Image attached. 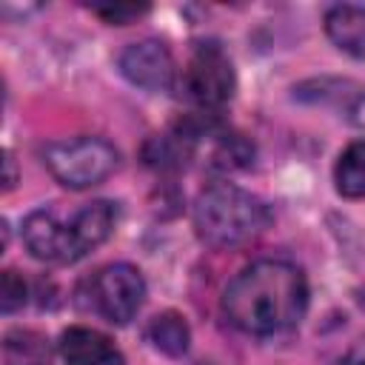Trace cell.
Segmentation results:
<instances>
[{"label": "cell", "instance_id": "17", "mask_svg": "<svg viewBox=\"0 0 365 365\" xmlns=\"http://www.w3.org/2000/svg\"><path fill=\"white\" fill-rule=\"evenodd\" d=\"M339 365H365V351H362V348L351 351L348 356H342V362H339Z\"/></svg>", "mask_w": 365, "mask_h": 365}, {"label": "cell", "instance_id": "10", "mask_svg": "<svg viewBox=\"0 0 365 365\" xmlns=\"http://www.w3.org/2000/svg\"><path fill=\"white\" fill-rule=\"evenodd\" d=\"M328 37L348 54L365 57V3H339L325 14Z\"/></svg>", "mask_w": 365, "mask_h": 365}, {"label": "cell", "instance_id": "7", "mask_svg": "<svg viewBox=\"0 0 365 365\" xmlns=\"http://www.w3.org/2000/svg\"><path fill=\"white\" fill-rule=\"evenodd\" d=\"M23 242L31 257L46 262H74L71 228L51 208H37L23 220Z\"/></svg>", "mask_w": 365, "mask_h": 365}, {"label": "cell", "instance_id": "9", "mask_svg": "<svg viewBox=\"0 0 365 365\" xmlns=\"http://www.w3.org/2000/svg\"><path fill=\"white\" fill-rule=\"evenodd\" d=\"M114 220H117V208L108 200H94L88 205H83L71 220V242H74V257H86L88 251H94L97 245H103L108 240V234L114 231Z\"/></svg>", "mask_w": 365, "mask_h": 365}, {"label": "cell", "instance_id": "5", "mask_svg": "<svg viewBox=\"0 0 365 365\" xmlns=\"http://www.w3.org/2000/svg\"><path fill=\"white\" fill-rule=\"evenodd\" d=\"M182 88L202 108H217L228 103L234 94V68L225 51L214 43L197 46V51L185 66Z\"/></svg>", "mask_w": 365, "mask_h": 365}, {"label": "cell", "instance_id": "1", "mask_svg": "<svg viewBox=\"0 0 365 365\" xmlns=\"http://www.w3.org/2000/svg\"><path fill=\"white\" fill-rule=\"evenodd\" d=\"M308 308L305 274L285 259L242 268L222 294V311L245 334L268 336L294 328Z\"/></svg>", "mask_w": 365, "mask_h": 365}, {"label": "cell", "instance_id": "11", "mask_svg": "<svg viewBox=\"0 0 365 365\" xmlns=\"http://www.w3.org/2000/svg\"><path fill=\"white\" fill-rule=\"evenodd\" d=\"M148 339L157 351H163L168 356H182L188 351L191 331L177 311H163L148 322Z\"/></svg>", "mask_w": 365, "mask_h": 365}, {"label": "cell", "instance_id": "6", "mask_svg": "<svg viewBox=\"0 0 365 365\" xmlns=\"http://www.w3.org/2000/svg\"><path fill=\"white\" fill-rule=\"evenodd\" d=\"M117 66L128 83L145 91H165L174 83V60L160 40H140L125 46Z\"/></svg>", "mask_w": 365, "mask_h": 365}, {"label": "cell", "instance_id": "2", "mask_svg": "<svg viewBox=\"0 0 365 365\" xmlns=\"http://www.w3.org/2000/svg\"><path fill=\"white\" fill-rule=\"evenodd\" d=\"M268 225H271L268 205L251 191L231 182L208 185L205 191H200L194 202V228L200 240L217 248H234L251 242Z\"/></svg>", "mask_w": 365, "mask_h": 365}, {"label": "cell", "instance_id": "4", "mask_svg": "<svg viewBox=\"0 0 365 365\" xmlns=\"http://www.w3.org/2000/svg\"><path fill=\"white\" fill-rule=\"evenodd\" d=\"M145 299V282L143 274L128 262H114L97 271L91 279V302L100 317H106L114 325H125L134 319Z\"/></svg>", "mask_w": 365, "mask_h": 365}, {"label": "cell", "instance_id": "3", "mask_svg": "<svg viewBox=\"0 0 365 365\" xmlns=\"http://www.w3.org/2000/svg\"><path fill=\"white\" fill-rule=\"evenodd\" d=\"M117 151L100 137H68L54 140L43 148V163L51 177L74 191L103 182L117 168Z\"/></svg>", "mask_w": 365, "mask_h": 365}, {"label": "cell", "instance_id": "8", "mask_svg": "<svg viewBox=\"0 0 365 365\" xmlns=\"http://www.w3.org/2000/svg\"><path fill=\"white\" fill-rule=\"evenodd\" d=\"M60 354L68 359V365H123V354L114 348V342L106 334L83 325L63 331Z\"/></svg>", "mask_w": 365, "mask_h": 365}, {"label": "cell", "instance_id": "15", "mask_svg": "<svg viewBox=\"0 0 365 365\" xmlns=\"http://www.w3.org/2000/svg\"><path fill=\"white\" fill-rule=\"evenodd\" d=\"M26 305V282L14 271H3L0 277V311L14 314Z\"/></svg>", "mask_w": 365, "mask_h": 365}, {"label": "cell", "instance_id": "13", "mask_svg": "<svg viewBox=\"0 0 365 365\" xmlns=\"http://www.w3.org/2000/svg\"><path fill=\"white\" fill-rule=\"evenodd\" d=\"M254 160V145L242 137V134H231V131H222L217 137V148L211 154V165L214 168H245L248 163Z\"/></svg>", "mask_w": 365, "mask_h": 365}, {"label": "cell", "instance_id": "14", "mask_svg": "<svg viewBox=\"0 0 365 365\" xmlns=\"http://www.w3.org/2000/svg\"><path fill=\"white\" fill-rule=\"evenodd\" d=\"M91 11L94 14H100L106 23H111V26H125V23H131V20H137L140 14H145L148 11V6L145 3H94L91 6Z\"/></svg>", "mask_w": 365, "mask_h": 365}, {"label": "cell", "instance_id": "16", "mask_svg": "<svg viewBox=\"0 0 365 365\" xmlns=\"http://www.w3.org/2000/svg\"><path fill=\"white\" fill-rule=\"evenodd\" d=\"M3 165H6V177H3V188L9 191V188H14V182H17V174H14V160H11V154L6 151V160H3Z\"/></svg>", "mask_w": 365, "mask_h": 365}, {"label": "cell", "instance_id": "12", "mask_svg": "<svg viewBox=\"0 0 365 365\" xmlns=\"http://www.w3.org/2000/svg\"><path fill=\"white\" fill-rule=\"evenodd\" d=\"M334 182L342 197H351V200L365 197V140L351 143L339 154L334 168Z\"/></svg>", "mask_w": 365, "mask_h": 365}]
</instances>
